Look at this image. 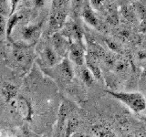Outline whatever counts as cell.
I'll return each mask as SVG.
<instances>
[{
	"mask_svg": "<svg viewBox=\"0 0 146 137\" xmlns=\"http://www.w3.org/2000/svg\"><path fill=\"white\" fill-rule=\"evenodd\" d=\"M106 92L117 99L134 112H141L146 109V99L139 91H114L107 90Z\"/></svg>",
	"mask_w": 146,
	"mask_h": 137,
	"instance_id": "obj_1",
	"label": "cell"
},
{
	"mask_svg": "<svg viewBox=\"0 0 146 137\" xmlns=\"http://www.w3.org/2000/svg\"><path fill=\"white\" fill-rule=\"evenodd\" d=\"M68 56L70 61L74 62L77 66H83L85 61V48L82 42H72L70 44V50H68Z\"/></svg>",
	"mask_w": 146,
	"mask_h": 137,
	"instance_id": "obj_3",
	"label": "cell"
},
{
	"mask_svg": "<svg viewBox=\"0 0 146 137\" xmlns=\"http://www.w3.org/2000/svg\"><path fill=\"white\" fill-rule=\"evenodd\" d=\"M70 0H53L52 11H67Z\"/></svg>",
	"mask_w": 146,
	"mask_h": 137,
	"instance_id": "obj_13",
	"label": "cell"
},
{
	"mask_svg": "<svg viewBox=\"0 0 146 137\" xmlns=\"http://www.w3.org/2000/svg\"><path fill=\"white\" fill-rule=\"evenodd\" d=\"M1 92H2L4 100H6L7 102L10 103L11 105L17 98V87L14 86L13 84L6 83L1 88Z\"/></svg>",
	"mask_w": 146,
	"mask_h": 137,
	"instance_id": "obj_8",
	"label": "cell"
},
{
	"mask_svg": "<svg viewBox=\"0 0 146 137\" xmlns=\"http://www.w3.org/2000/svg\"><path fill=\"white\" fill-rule=\"evenodd\" d=\"M89 2L90 7L96 10H100L105 5V0H90Z\"/></svg>",
	"mask_w": 146,
	"mask_h": 137,
	"instance_id": "obj_14",
	"label": "cell"
},
{
	"mask_svg": "<svg viewBox=\"0 0 146 137\" xmlns=\"http://www.w3.org/2000/svg\"><path fill=\"white\" fill-rule=\"evenodd\" d=\"M53 72V78L56 79L59 83L67 85L72 80L74 77L72 66L68 59H64L61 62L58 63L56 66L50 68Z\"/></svg>",
	"mask_w": 146,
	"mask_h": 137,
	"instance_id": "obj_2",
	"label": "cell"
},
{
	"mask_svg": "<svg viewBox=\"0 0 146 137\" xmlns=\"http://www.w3.org/2000/svg\"><path fill=\"white\" fill-rule=\"evenodd\" d=\"M6 7H7V0H0V9L4 11Z\"/></svg>",
	"mask_w": 146,
	"mask_h": 137,
	"instance_id": "obj_16",
	"label": "cell"
},
{
	"mask_svg": "<svg viewBox=\"0 0 146 137\" xmlns=\"http://www.w3.org/2000/svg\"><path fill=\"white\" fill-rule=\"evenodd\" d=\"M70 44L71 43H68V40L63 35L55 34L52 37V47L59 57H62L66 53H68Z\"/></svg>",
	"mask_w": 146,
	"mask_h": 137,
	"instance_id": "obj_6",
	"label": "cell"
},
{
	"mask_svg": "<svg viewBox=\"0 0 146 137\" xmlns=\"http://www.w3.org/2000/svg\"><path fill=\"white\" fill-rule=\"evenodd\" d=\"M5 24H6V22H5V19L2 16H0V34L3 33V31L5 29Z\"/></svg>",
	"mask_w": 146,
	"mask_h": 137,
	"instance_id": "obj_15",
	"label": "cell"
},
{
	"mask_svg": "<svg viewBox=\"0 0 146 137\" xmlns=\"http://www.w3.org/2000/svg\"><path fill=\"white\" fill-rule=\"evenodd\" d=\"M13 106L16 108L17 112L20 114V116L25 120H30L33 110L29 100L25 97H17V100L13 102Z\"/></svg>",
	"mask_w": 146,
	"mask_h": 137,
	"instance_id": "obj_5",
	"label": "cell"
},
{
	"mask_svg": "<svg viewBox=\"0 0 146 137\" xmlns=\"http://www.w3.org/2000/svg\"><path fill=\"white\" fill-rule=\"evenodd\" d=\"M42 137H48V136H47V135H44V136H42Z\"/></svg>",
	"mask_w": 146,
	"mask_h": 137,
	"instance_id": "obj_19",
	"label": "cell"
},
{
	"mask_svg": "<svg viewBox=\"0 0 146 137\" xmlns=\"http://www.w3.org/2000/svg\"><path fill=\"white\" fill-rule=\"evenodd\" d=\"M39 36V27L38 26L26 27L22 30V37L26 41H34Z\"/></svg>",
	"mask_w": 146,
	"mask_h": 137,
	"instance_id": "obj_9",
	"label": "cell"
},
{
	"mask_svg": "<svg viewBox=\"0 0 146 137\" xmlns=\"http://www.w3.org/2000/svg\"><path fill=\"white\" fill-rule=\"evenodd\" d=\"M45 0H36V4L38 5V6H41L43 3H44Z\"/></svg>",
	"mask_w": 146,
	"mask_h": 137,
	"instance_id": "obj_17",
	"label": "cell"
},
{
	"mask_svg": "<svg viewBox=\"0 0 146 137\" xmlns=\"http://www.w3.org/2000/svg\"><path fill=\"white\" fill-rule=\"evenodd\" d=\"M80 78L82 81L84 82L85 84H87L88 86H90L93 84L94 80H96L95 77L93 76V74L91 73V71L89 70L88 68H83L81 66L80 68Z\"/></svg>",
	"mask_w": 146,
	"mask_h": 137,
	"instance_id": "obj_11",
	"label": "cell"
},
{
	"mask_svg": "<svg viewBox=\"0 0 146 137\" xmlns=\"http://www.w3.org/2000/svg\"><path fill=\"white\" fill-rule=\"evenodd\" d=\"M41 61L47 68H50L56 66L58 63L59 56L54 49L52 45H46L41 51Z\"/></svg>",
	"mask_w": 146,
	"mask_h": 137,
	"instance_id": "obj_4",
	"label": "cell"
},
{
	"mask_svg": "<svg viewBox=\"0 0 146 137\" xmlns=\"http://www.w3.org/2000/svg\"><path fill=\"white\" fill-rule=\"evenodd\" d=\"M87 3H88L87 0H70L72 13L74 14V16H81L82 10Z\"/></svg>",
	"mask_w": 146,
	"mask_h": 137,
	"instance_id": "obj_12",
	"label": "cell"
},
{
	"mask_svg": "<svg viewBox=\"0 0 146 137\" xmlns=\"http://www.w3.org/2000/svg\"><path fill=\"white\" fill-rule=\"evenodd\" d=\"M81 17H83V19L85 22H87L90 26L95 27V29H99L100 27V21L98 19V17H96L95 13L92 10V7H90V2L86 4V6L84 7L83 10L81 13Z\"/></svg>",
	"mask_w": 146,
	"mask_h": 137,
	"instance_id": "obj_7",
	"label": "cell"
},
{
	"mask_svg": "<svg viewBox=\"0 0 146 137\" xmlns=\"http://www.w3.org/2000/svg\"><path fill=\"white\" fill-rule=\"evenodd\" d=\"M13 55H14V59H15V61L17 64H19V65H25L29 61V55L25 51V49L22 48H17L14 49Z\"/></svg>",
	"mask_w": 146,
	"mask_h": 137,
	"instance_id": "obj_10",
	"label": "cell"
},
{
	"mask_svg": "<svg viewBox=\"0 0 146 137\" xmlns=\"http://www.w3.org/2000/svg\"><path fill=\"white\" fill-rule=\"evenodd\" d=\"M72 137H89V136H86L83 134H73Z\"/></svg>",
	"mask_w": 146,
	"mask_h": 137,
	"instance_id": "obj_18",
	"label": "cell"
}]
</instances>
